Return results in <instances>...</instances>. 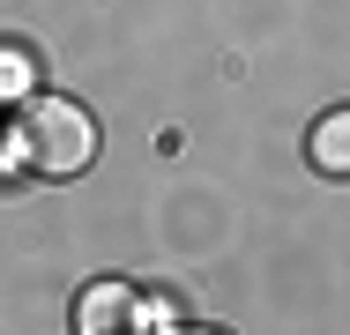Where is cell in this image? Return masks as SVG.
<instances>
[{
    "instance_id": "3",
    "label": "cell",
    "mask_w": 350,
    "mask_h": 335,
    "mask_svg": "<svg viewBox=\"0 0 350 335\" xmlns=\"http://www.w3.org/2000/svg\"><path fill=\"white\" fill-rule=\"evenodd\" d=\"M306 164H313L321 179H350V105H336V112L313 120V134H306Z\"/></svg>"
},
{
    "instance_id": "4",
    "label": "cell",
    "mask_w": 350,
    "mask_h": 335,
    "mask_svg": "<svg viewBox=\"0 0 350 335\" xmlns=\"http://www.w3.org/2000/svg\"><path fill=\"white\" fill-rule=\"evenodd\" d=\"M23 90H30V60L15 45H0V97H23Z\"/></svg>"
},
{
    "instance_id": "5",
    "label": "cell",
    "mask_w": 350,
    "mask_h": 335,
    "mask_svg": "<svg viewBox=\"0 0 350 335\" xmlns=\"http://www.w3.org/2000/svg\"><path fill=\"white\" fill-rule=\"evenodd\" d=\"M187 335H224V328H187Z\"/></svg>"
},
{
    "instance_id": "2",
    "label": "cell",
    "mask_w": 350,
    "mask_h": 335,
    "mask_svg": "<svg viewBox=\"0 0 350 335\" xmlns=\"http://www.w3.org/2000/svg\"><path fill=\"white\" fill-rule=\"evenodd\" d=\"M135 328H142V298L120 276H105L75 298V335H135Z\"/></svg>"
},
{
    "instance_id": "1",
    "label": "cell",
    "mask_w": 350,
    "mask_h": 335,
    "mask_svg": "<svg viewBox=\"0 0 350 335\" xmlns=\"http://www.w3.org/2000/svg\"><path fill=\"white\" fill-rule=\"evenodd\" d=\"M15 149L38 179H82L97 164V120L75 97H30L15 120Z\"/></svg>"
}]
</instances>
